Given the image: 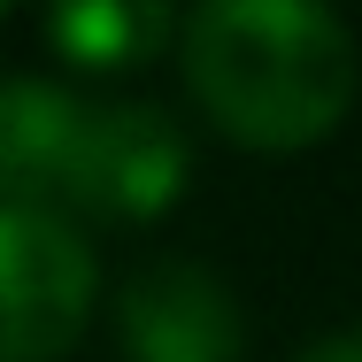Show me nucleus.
Returning <instances> with one entry per match:
<instances>
[{
    "label": "nucleus",
    "instance_id": "1",
    "mask_svg": "<svg viewBox=\"0 0 362 362\" xmlns=\"http://www.w3.org/2000/svg\"><path fill=\"white\" fill-rule=\"evenodd\" d=\"M177 70L231 146L300 154L347 124L362 47L316 0H209L177 16Z\"/></svg>",
    "mask_w": 362,
    "mask_h": 362
},
{
    "label": "nucleus",
    "instance_id": "2",
    "mask_svg": "<svg viewBox=\"0 0 362 362\" xmlns=\"http://www.w3.org/2000/svg\"><path fill=\"white\" fill-rule=\"evenodd\" d=\"M100 300L85 223L62 209L0 201V362H54L77 347Z\"/></svg>",
    "mask_w": 362,
    "mask_h": 362
},
{
    "label": "nucleus",
    "instance_id": "3",
    "mask_svg": "<svg viewBox=\"0 0 362 362\" xmlns=\"http://www.w3.org/2000/svg\"><path fill=\"white\" fill-rule=\"evenodd\" d=\"M193 139L170 108L154 100H93L77 132L70 177H62V216L100 223H154L185 201Z\"/></svg>",
    "mask_w": 362,
    "mask_h": 362
},
{
    "label": "nucleus",
    "instance_id": "4",
    "mask_svg": "<svg viewBox=\"0 0 362 362\" xmlns=\"http://www.w3.org/2000/svg\"><path fill=\"white\" fill-rule=\"evenodd\" d=\"M116 347L124 362H239L247 308L209 262L154 255L116 293Z\"/></svg>",
    "mask_w": 362,
    "mask_h": 362
},
{
    "label": "nucleus",
    "instance_id": "5",
    "mask_svg": "<svg viewBox=\"0 0 362 362\" xmlns=\"http://www.w3.org/2000/svg\"><path fill=\"white\" fill-rule=\"evenodd\" d=\"M85 108L93 100L62 77H0V201L62 209Z\"/></svg>",
    "mask_w": 362,
    "mask_h": 362
},
{
    "label": "nucleus",
    "instance_id": "6",
    "mask_svg": "<svg viewBox=\"0 0 362 362\" xmlns=\"http://www.w3.org/2000/svg\"><path fill=\"white\" fill-rule=\"evenodd\" d=\"M47 39L77 70H139L146 54L177 47V16L146 8V0H77V8L47 16Z\"/></svg>",
    "mask_w": 362,
    "mask_h": 362
},
{
    "label": "nucleus",
    "instance_id": "7",
    "mask_svg": "<svg viewBox=\"0 0 362 362\" xmlns=\"http://www.w3.org/2000/svg\"><path fill=\"white\" fill-rule=\"evenodd\" d=\"M293 362H362V324H347V332H324V339H308Z\"/></svg>",
    "mask_w": 362,
    "mask_h": 362
}]
</instances>
